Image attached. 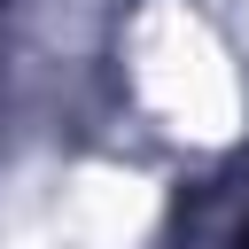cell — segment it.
<instances>
[{"mask_svg": "<svg viewBox=\"0 0 249 249\" xmlns=\"http://www.w3.org/2000/svg\"><path fill=\"white\" fill-rule=\"evenodd\" d=\"M132 86L140 101L195 148H226L249 117L241 101V70L226 54V39L187 8V0H148L132 23Z\"/></svg>", "mask_w": 249, "mask_h": 249, "instance_id": "6da1fadb", "label": "cell"}, {"mask_svg": "<svg viewBox=\"0 0 249 249\" xmlns=\"http://www.w3.org/2000/svg\"><path fill=\"white\" fill-rule=\"evenodd\" d=\"M156 226V179L124 171V163H86L62 187V233L78 249H132Z\"/></svg>", "mask_w": 249, "mask_h": 249, "instance_id": "7a4b0ae2", "label": "cell"}]
</instances>
